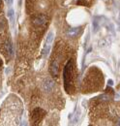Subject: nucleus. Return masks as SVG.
Returning <instances> with one entry per match:
<instances>
[{"mask_svg": "<svg viewBox=\"0 0 120 126\" xmlns=\"http://www.w3.org/2000/svg\"><path fill=\"white\" fill-rule=\"evenodd\" d=\"M73 68L74 64L72 59H70L68 62L66 63L64 72H63V78H64V86L65 90L68 93H71L72 91V86H73Z\"/></svg>", "mask_w": 120, "mask_h": 126, "instance_id": "nucleus-1", "label": "nucleus"}, {"mask_svg": "<svg viewBox=\"0 0 120 126\" xmlns=\"http://www.w3.org/2000/svg\"><path fill=\"white\" fill-rule=\"evenodd\" d=\"M53 39H54V33L52 31L48 32L47 36H46V39H45V45L43 47L42 49V55L43 57H46L50 51V48L52 46V43H53Z\"/></svg>", "mask_w": 120, "mask_h": 126, "instance_id": "nucleus-2", "label": "nucleus"}, {"mask_svg": "<svg viewBox=\"0 0 120 126\" xmlns=\"http://www.w3.org/2000/svg\"><path fill=\"white\" fill-rule=\"evenodd\" d=\"M45 113V112L44 110H42L40 108H36L35 110H33V112H32V120H33V122L35 124L40 123V121L44 118Z\"/></svg>", "mask_w": 120, "mask_h": 126, "instance_id": "nucleus-3", "label": "nucleus"}, {"mask_svg": "<svg viewBox=\"0 0 120 126\" xmlns=\"http://www.w3.org/2000/svg\"><path fill=\"white\" fill-rule=\"evenodd\" d=\"M42 86H43V89L45 90V92H50L54 88V81L51 79H49V78H46L43 81V85Z\"/></svg>", "mask_w": 120, "mask_h": 126, "instance_id": "nucleus-4", "label": "nucleus"}, {"mask_svg": "<svg viewBox=\"0 0 120 126\" xmlns=\"http://www.w3.org/2000/svg\"><path fill=\"white\" fill-rule=\"evenodd\" d=\"M58 70H59V63L57 60H53L50 64V73L53 77L58 76Z\"/></svg>", "mask_w": 120, "mask_h": 126, "instance_id": "nucleus-5", "label": "nucleus"}, {"mask_svg": "<svg viewBox=\"0 0 120 126\" xmlns=\"http://www.w3.org/2000/svg\"><path fill=\"white\" fill-rule=\"evenodd\" d=\"M46 22V16L45 15H40V16H36L34 19H33V24L36 25V26H39V25H43Z\"/></svg>", "mask_w": 120, "mask_h": 126, "instance_id": "nucleus-6", "label": "nucleus"}, {"mask_svg": "<svg viewBox=\"0 0 120 126\" xmlns=\"http://www.w3.org/2000/svg\"><path fill=\"white\" fill-rule=\"evenodd\" d=\"M80 31V27H75V28H70L69 29V31H68V36L69 37H71V38H73V37H75L78 33Z\"/></svg>", "mask_w": 120, "mask_h": 126, "instance_id": "nucleus-7", "label": "nucleus"}, {"mask_svg": "<svg viewBox=\"0 0 120 126\" xmlns=\"http://www.w3.org/2000/svg\"><path fill=\"white\" fill-rule=\"evenodd\" d=\"M4 50H5L9 55H12V54H13V46H12L11 42H7V43L4 45Z\"/></svg>", "mask_w": 120, "mask_h": 126, "instance_id": "nucleus-8", "label": "nucleus"}, {"mask_svg": "<svg viewBox=\"0 0 120 126\" xmlns=\"http://www.w3.org/2000/svg\"><path fill=\"white\" fill-rule=\"evenodd\" d=\"M8 16L10 18L11 23H14V21H15V12H14L13 8H9V10H8Z\"/></svg>", "mask_w": 120, "mask_h": 126, "instance_id": "nucleus-9", "label": "nucleus"}, {"mask_svg": "<svg viewBox=\"0 0 120 126\" xmlns=\"http://www.w3.org/2000/svg\"><path fill=\"white\" fill-rule=\"evenodd\" d=\"M5 2H6V4L7 5H9V6H11V5H13V3H14V0H4Z\"/></svg>", "mask_w": 120, "mask_h": 126, "instance_id": "nucleus-10", "label": "nucleus"}, {"mask_svg": "<svg viewBox=\"0 0 120 126\" xmlns=\"http://www.w3.org/2000/svg\"><path fill=\"white\" fill-rule=\"evenodd\" d=\"M1 65H2V60L0 59V66H1Z\"/></svg>", "mask_w": 120, "mask_h": 126, "instance_id": "nucleus-11", "label": "nucleus"}]
</instances>
